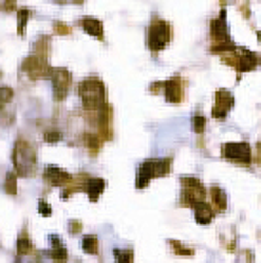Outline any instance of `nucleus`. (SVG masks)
<instances>
[{
  "label": "nucleus",
  "instance_id": "obj_1",
  "mask_svg": "<svg viewBox=\"0 0 261 263\" xmlns=\"http://www.w3.org/2000/svg\"><path fill=\"white\" fill-rule=\"evenodd\" d=\"M79 93L86 111H101L103 107H107V90L98 77H88L82 80L79 86Z\"/></svg>",
  "mask_w": 261,
  "mask_h": 263
},
{
  "label": "nucleus",
  "instance_id": "obj_2",
  "mask_svg": "<svg viewBox=\"0 0 261 263\" xmlns=\"http://www.w3.org/2000/svg\"><path fill=\"white\" fill-rule=\"evenodd\" d=\"M12 160L13 166H15V174L29 178L34 172V166H36V151H34L33 145L27 143L25 139H20L13 147Z\"/></svg>",
  "mask_w": 261,
  "mask_h": 263
},
{
  "label": "nucleus",
  "instance_id": "obj_3",
  "mask_svg": "<svg viewBox=\"0 0 261 263\" xmlns=\"http://www.w3.org/2000/svg\"><path fill=\"white\" fill-rule=\"evenodd\" d=\"M170 158H162V160H145L143 164L139 166L137 172V187L143 189L149 185V181L153 178H162L170 172Z\"/></svg>",
  "mask_w": 261,
  "mask_h": 263
},
{
  "label": "nucleus",
  "instance_id": "obj_4",
  "mask_svg": "<svg viewBox=\"0 0 261 263\" xmlns=\"http://www.w3.org/2000/svg\"><path fill=\"white\" fill-rule=\"evenodd\" d=\"M172 36L170 23L164 20H153L149 27V36H147V44H149L151 52H160L168 46Z\"/></svg>",
  "mask_w": 261,
  "mask_h": 263
},
{
  "label": "nucleus",
  "instance_id": "obj_5",
  "mask_svg": "<svg viewBox=\"0 0 261 263\" xmlns=\"http://www.w3.org/2000/svg\"><path fill=\"white\" fill-rule=\"evenodd\" d=\"M50 79L53 84V96L58 101H63L67 98V93L71 90L72 84V74L67 69H52L50 71Z\"/></svg>",
  "mask_w": 261,
  "mask_h": 263
},
{
  "label": "nucleus",
  "instance_id": "obj_6",
  "mask_svg": "<svg viewBox=\"0 0 261 263\" xmlns=\"http://www.w3.org/2000/svg\"><path fill=\"white\" fill-rule=\"evenodd\" d=\"M21 69L31 77V79L39 80V79H46V77H50V71H52V67L48 65V61L46 58H40V55H29L23 60L21 63Z\"/></svg>",
  "mask_w": 261,
  "mask_h": 263
},
{
  "label": "nucleus",
  "instance_id": "obj_7",
  "mask_svg": "<svg viewBox=\"0 0 261 263\" xmlns=\"http://www.w3.org/2000/svg\"><path fill=\"white\" fill-rule=\"evenodd\" d=\"M223 157L233 162L240 164H250L252 162V151L248 143H225L223 145Z\"/></svg>",
  "mask_w": 261,
  "mask_h": 263
},
{
  "label": "nucleus",
  "instance_id": "obj_8",
  "mask_svg": "<svg viewBox=\"0 0 261 263\" xmlns=\"http://www.w3.org/2000/svg\"><path fill=\"white\" fill-rule=\"evenodd\" d=\"M235 103L233 99V93L227 92V90H217L216 92V105L212 109V117L214 119H225L227 112L231 111V107Z\"/></svg>",
  "mask_w": 261,
  "mask_h": 263
},
{
  "label": "nucleus",
  "instance_id": "obj_9",
  "mask_svg": "<svg viewBox=\"0 0 261 263\" xmlns=\"http://www.w3.org/2000/svg\"><path fill=\"white\" fill-rule=\"evenodd\" d=\"M183 82L179 77H174L168 82H162L164 86V98L170 103H181L183 98H185V90H183Z\"/></svg>",
  "mask_w": 261,
  "mask_h": 263
},
{
  "label": "nucleus",
  "instance_id": "obj_10",
  "mask_svg": "<svg viewBox=\"0 0 261 263\" xmlns=\"http://www.w3.org/2000/svg\"><path fill=\"white\" fill-rule=\"evenodd\" d=\"M44 179L52 187H63V185H69L72 181V176L69 172L61 170L58 166H48L44 170Z\"/></svg>",
  "mask_w": 261,
  "mask_h": 263
},
{
  "label": "nucleus",
  "instance_id": "obj_11",
  "mask_svg": "<svg viewBox=\"0 0 261 263\" xmlns=\"http://www.w3.org/2000/svg\"><path fill=\"white\" fill-rule=\"evenodd\" d=\"M259 65V58L255 55L254 52H248V50H240L236 48V71L240 72H248L252 69Z\"/></svg>",
  "mask_w": 261,
  "mask_h": 263
},
{
  "label": "nucleus",
  "instance_id": "obj_12",
  "mask_svg": "<svg viewBox=\"0 0 261 263\" xmlns=\"http://www.w3.org/2000/svg\"><path fill=\"white\" fill-rule=\"evenodd\" d=\"M210 34H212V39L216 40L217 44H223V42H231L229 40V27H227V21H225V12L214 20L210 23Z\"/></svg>",
  "mask_w": 261,
  "mask_h": 263
},
{
  "label": "nucleus",
  "instance_id": "obj_13",
  "mask_svg": "<svg viewBox=\"0 0 261 263\" xmlns=\"http://www.w3.org/2000/svg\"><path fill=\"white\" fill-rule=\"evenodd\" d=\"M82 29H84L86 33L91 34V36H96L98 40H103V23L96 17H82Z\"/></svg>",
  "mask_w": 261,
  "mask_h": 263
},
{
  "label": "nucleus",
  "instance_id": "obj_14",
  "mask_svg": "<svg viewBox=\"0 0 261 263\" xmlns=\"http://www.w3.org/2000/svg\"><path fill=\"white\" fill-rule=\"evenodd\" d=\"M204 189L202 187H185V191H183V204H187V206H195L198 202H204Z\"/></svg>",
  "mask_w": 261,
  "mask_h": 263
},
{
  "label": "nucleus",
  "instance_id": "obj_15",
  "mask_svg": "<svg viewBox=\"0 0 261 263\" xmlns=\"http://www.w3.org/2000/svg\"><path fill=\"white\" fill-rule=\"evenodd\" d=\"M195 208V219L200 225H208L212 219H214V210L212 206H208L206 202H198L193 206Z\"/></svg>",
  "mask_w": 261,
  "mask_h": 263
},
{
  "label": "nucleus",
  "instance_id": "obj_16",
  "mask_svg": "<svg viewBox=\"0 0 261 263\" xmlns=\"http://www.w3.org/2000/svg\"><path fill=\"white\" fill-rule=\"evenodd\" d=\"M84 189L88 191V195H90V198L96 202L99 198V195L105 191V181L99 178H90L88 181L84 183Z\"/></svg>",
  "mask_w": 261,
  "mask_h": 263
},
{
  "label": "nucleus",
  "instance_id": "obj_17",
  "mask_svg": "<svg viewBox=\"0 0 261 263\" xmlns=\"http://www.w3.org/2000/svg\"><path fill=\"white\" fill-rule=\"evenodd\" d=\"M210 195H212V202L217 206V210H225V208H227V195H225L219 187L214 185V187L210 189Z\"/></svg>",
  "mask_w": 261,
  "mask_h": 263
},
{
  "label": "nucleus",
  "instance_id": "obj_18",
  "mask_svg": "<svg viewBox=\"0 0 261 263\" xmlns=\"http://www.w3.org/2000/svg\"><path fill=\"white\" fill-rule=\"evenodd\" d=\"M4 191L8 195H17V174L15 172H8L6 174V181H4Z\"/></svg>",
  "mask_w": 261,
  "mask_h": 263
},
{
  "label": "nucleus",
  "instance_id": "obj_19",
  "mask_svg": "<svg viewBox=\"0 0 261 263\" xmlns=\"http://www.w3.org/2000/svg\"><path fill=\"white\" fill-rule=\"evenodd\" d=\"M84 143L88 147V151H91L94 155L101 149V138H98L96 134H84Z\"/></svg>",
  "mask_w": 261,
  "mask_h": 263
},
{
  "label": "nucleus",
  "instance_id": "obj_20",
  "mask_svg": "<svg viewBox=\"0 0 261 263\" xmlns=\"http://www.w3.org/2000/svg\"><path fill=\"white\" fill-rule=\"evenodd\" d=\"M82 248H84V252H88V254H91V256H96V254H98V238L94 237V235L84 237V240H82Z\"/></svg>",
  "mask_w": 261,
  "mask_h": 263
},
{
  "label": "nucleus",
  "instance_id": "obj_21",
  "mask_svg": "<svg viewBox=\"0 0 261 263\" xmlns=\"http://www.w3.org/2000/svg\"><path fill=\"white\" fill-rule=\"evenodd\" d=\"M29 17H31V12H29V10H20V12H17V31H20L21 36L25 34V25Z\"/></svg>",
  "mask_w": 261,
  "mask_h": 263
},
{
  "label": "nucleus",
  "instance_id": "obj_22",
  "mask_svg": "<svg viewBox=\"0 0 261 263\" xmlns=\"http://www.w3.org/2000/svg\"><path fill=\"white\" fill-rule=\"evenodd\" d=\"M170 246L176 250L177 256H193V254H195L193 248H189V246H185V244H181V242H177V240H170Z\"/></svg>",
  "mask_w": 261,
  "mask_h": 263
},
{
  "label": "nucleus",
  "instance_id": "obj_23",
  "mask_svg": "<svg viewBox=\"0 0 261 263\" xmlns=\"http://www.w3.org/2000/svg\"><path fill=\"white\" fill-rule=\"evenodd\" d=\"M117 263H134V252L132 250H115Z\"/></svg>",
  "mask_w": 261,
  "mask_h": 263
},
{
  "label": "nucleus",
  "instance_id": "obj_24",
  "mask_svg": "<svg viewBox=\"0 0 261 263\" xmlns=\"http://www.w3.org/2000/svg\"><path fill=\"white\" fill-rule=\"evenodd\" d=\"M12 99H13V90H12V88H8V86L0 88V109H4V107L12 101Z\"/></svg>",
  "mask_w": 261,
  "mask_h": 263
},
{
  "label": "nucleus",
  "instance_id": "obj_25",
  "mask_svg": "<svg viewBox=\"0 0 261 263\" xmlns=\"http://www.w3.org/2000/svg\"><path fill=\"white\" fill-rule=\"evenodd\" d=\"M17 252L20 254H31L33 252V244H31V240L23 235V237H20V240H17Z\"/></svg>",
  "mask_w": 261,
  "mask_h": 263
},
{
  "label": "nucleus",
  "instance_id": "obj_26",
  "mask_svg": "<svg viewBox=\"0 0 261 263\" xmlns=\"http://www.w3.org/2000/svg\"><path fill=\"white\" fill-rule=\"evenodd\" d=\"M48 46H50V40L40 39L39 42H36V46H34V50H36V55H40V58H46V55H48Z\"/></svg>",
  "mask_w": 261,
  "mask_h": 263
},
{
  "label": "nucleus",
  "instance_id": "obj_27",
  "mask_svg": "<svg viewBox=\"0 0 261 263\" xmlns=\"http://www.w3.org/2000/svg\"><path fill=\"white\" fill-rule=\"evenodd\" d=\"M204 128H206V119H204L202 115H195V117H193V130H195L196 134H202Z\"/></svg>",
  "mask_w": 261,
  "mask_h": 263
},
{
  "label": "nucleus",
  "instance_id": "obj_28",
  "mask_svg": "<svg viewBox=\"0 0 261 263\" xmlns=\"http://www.w3.org/2000/svg\"><path fill=\"white\" fill-rule=\"evenodd\" d=\"M52 257L55 259V261H59V263H63V261H67V250L63 248V246H55L53 248V252H52Z\"/></svg>",
  "mask_w": 261,
  "mask_h": 263
},
{
  "label": "nucleus",
  "instance_id": "obj_29",
  "mask_svg": "<svg viewBox=\"0 0 261 263\" xmlns=\"http://www.w3.org/2000/svg\"><path fill=\"white\" fill-rule=\"evenodd\" d=\"M44 139L48 141V143H58L59 139H61V132H59V130L46 132V134H44Z\"/></svg>",
  "mask_w": 261,
  "mask_h": 263
},
{
  "label": "nucleus",
  "instance_id": "obj_30",
  "mask_svg": "<svg viewBox=\"0 0 261 263\" xmlns=\"http://www.w3.org/2000/svg\"><path fill=\"white\" fill-rule=\"evenodd\" d=\"M39 214L40 216H46V217L52 216V208H50V204L44 202V200H40L39 202Z\"/></svg>",
  "mask_w": 261,
  "mask_h": 263
},
{
  "label": "nucleus",
  "instance_id": "obj_31",
  "mask_svg": "<svg viewBox=\"0 0 261 263\" xmlns=\"http://www.w3.org/2000/svg\"><path fill=\"white\" fill-rule=\"evenodd\" d=\"M181 185L183 187H202V183L196 178H181Z\"/></svg>",
  "mask_w": 261,
  "mask_h": 263
},
{
  "label": "nucleus",
  "instance_id": "obj_32",
  "mask_svg": "<svg viewBox=\"0 0 261 263\" xmlns=\"http://www.w3.org/2000/svg\"><path fill=\"white\" fill-rule=\"evenodd\" d=\"M55 33L58 34H71V27L65 23H55Z\"/></svg>",
  "mask_w": 261,
  "mask_h": 263
},
{
  "label": "nucleus",
  "instance_id": "obj_33",
  "mask_svg": "<svg viewBox=\"0 0 261 263\" xmlns=\"http://www.w3.org/2000/svg\"><path fill=\"white\" fill-rule=\"evenodd\" d=\"M4 10H6V12H13V10H15V0H6V2H4Z\"/></svg>",
  "mask_w": 261,
  "mask_h": 263
},
{
  "label": "nucleus",
  "instance_id": "obj_34",
  "mask_svg": "<svg viewBox=\"0 0 261 263\" xmlns=\"http://www.w3.org/2000/svg\"><path fill=\"white\" fill-rule=\"evenodd\" d=\"M80 229H82V225H80L79 221H72V223L69 225V231H71V233H80Z\"/></svg>",
  "mask_w": 261,
  "mask_h": 263
},
{
  "label": "nucleus",
  "instance_id": "obj_35",
  "mask_svg": "<svg viewBox=\"0 0 261 263\" xmlns=\"http://www.w3.org/2000/svg\"><path fill=\"white\" fill-rule=\"evenodd\" d=\"M74 2H79V4H82V2H84V0H74Z\"/></svg>",
  "mask_w": 261,
  "mask_h": 263
}]
</instances>
